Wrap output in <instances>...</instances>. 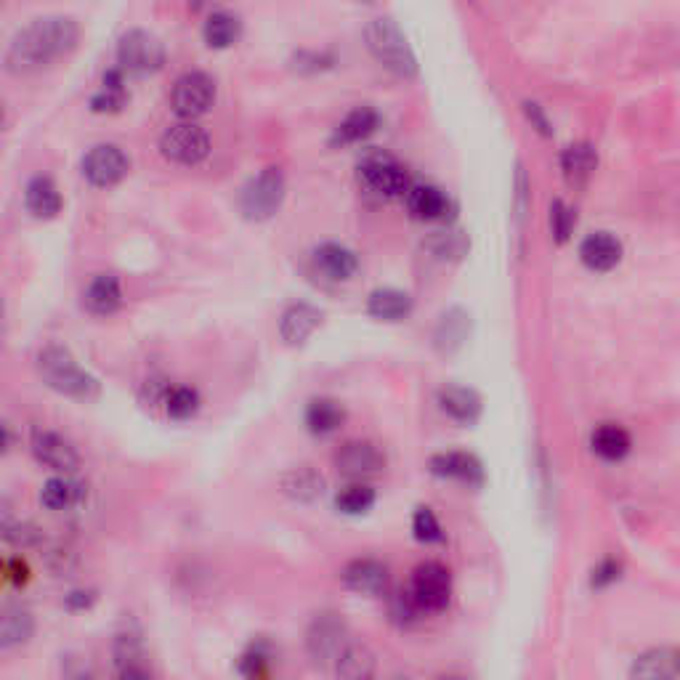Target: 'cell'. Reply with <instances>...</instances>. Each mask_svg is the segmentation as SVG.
I'll return each instance as SVG.
<instances>
[{
	"label": "cell",
	"mask_w": 680,
	"mask_h": 680,
	"mask_svg": "<svg viewBox=\"0 0 680 680\" xmlns=\"http://www.w3.org/2000/svg\"><path fill=\"white\" fill-rule=\"evenodd\" d=\"M83 500V484L70 476H56L40 489V503L48 510H70Z\"/></svg>",
	"instance_id": "obj_29"
},
{
	"label": "cell",
	"mask_w": 680,
	"mask_h": 680,
	"mask_svg": "<svg viewBox=\"0 0 680 680\" xmlns=\"http://www.w3.org/2000/svg\"><path fill=\"white\" fill-rule=\"evenodd\" d=\"M590 447H593L595 455L603 457V460L617 463V460L627 457V452L633 447V441H630V433H627L622 425L606 423L601 425V428H595L593 439H590Z\"/></svg>",
	"instance_id": "obj_27"
},
{
	"label": "cell",
	"mask_w": 680,
	"mask_h": 680,
	"mask_svg": "<svg viewBox=\"0 0 680 680\" xmlns=\"http://www.w3.org/2000/svg\"><path fill=\"white\" fill-rule=\"evenodd\" d=\"M564 173L569 178V184L580 186L588 181V176L595 170V152L590 144H572L566 147L564 157H561Z\"/></svg>",
	"instance_id": "obj_33"
},
{
	"label": "cell",
	"mask_w": 680,
	"mask_h": 680,
	"mask_svg": "<svg viewBox=\"0 0 680 680\" xmlns=\"http://www.w3.org/2000/svg\"><path fill=\"white\" fill-rule=\"evenodd\" d=\"M165 62L163 43L147 30L125 32L117 43V64L120 70L131 75H149L157 72Z\"/></svg>",
	"instance_id": "obj_7"
},
{
	"label": "cell",
	"mask_w": 680,
	"mask_h": 680,
	"mask_svg": "<svg viewBox=\"0 0 680 680\" xmlns=\"http://www.w3.org/2000/svg\"><path fill=\"white\" fill-rule=\"evenodd\" d=\"M582 263L593 271H609L614 269L622 258V245L614 234L609 232H593L588 234L580 245Z\"/></svg>",
	"instance_id": "obj_18"
},
{
	"label": "cell",
	"mask_w": 680,
	"mask_h": 680,
	"mask_svg": "<svg viewBox=\"0 0 680 680\" xmlns=\"http://www.w3.org/2000/svg\"><path fill=\"white\" fill-rule=\"evenodd\" d=\"M3 534H6V540L11 545H16V548H35V545L43 542V532L32 524H6L3 526Z\"/></svg>",
	"instance_id": "obj_39"
},
{
	"label": "cell",
	"mask_w": 680,
	"mask_h": 680,
	"mask_svg": "<svg viewBox=\"0 0 680 680\" xmlns=\"http://www.w3.org/2000/svg\"><path fill=\"white\" fill-rule=\"evenodd\" d=\"M32 455H35L40 465H46V468L59 473H72L80 465L78 449L56 431L32 433Z\"/></svg>",
	"instance_id": "obj_12"
},
{
	"label": "cell",
	"mask_w": 680,
	"mask_h": 680,
	"mask_svg": "<svg viewBox=\"0 0 680 680\" xmlns=\"http://www.w3.org/2000/svg\"><path fill=\"white\" fill-rule=\"evenodd\" d=\"M24 205L35 218H54L62 210V194L51 178L35 176L24 189Z\"/></svg>",
	"instance_id": "obj_23"
},
{
	"label": "cell",
	"mask_w": 680,
	"mask_h": 680,
	"mask_svg": "<svg viewBox=\"0 0 680 680\" xmlns=\"http://www.w3.org/2000/svg\"><path fill=\"white\" fill-rule=\"evenodd\" d=\"M279 484H282V492L287 497L298 500V503H311V500L325 495V476L314 471V468H309V465L287 471Z\"/></svg>",
	"instance_id": "obj_25"
},
{
	"label": "cell",
	"mask_w": 680,
	"mask_h": 680,
	"mask_svg": "<svg viewBox=\"0 0 680 680\" xmlns=\"http://www.w3.org/2000/svg\"><path fill=\"white\" fill-rule=\"evenodd\" d=\"M367 46H370L372 54L378 56V62H383L388 70H394L402 78H412L418 70L407 40L391 19H375L367 27Z\"/></svg>",
	"instance_id": "obj_3"
},
{
	"label": "cell",
	"mask_w": 680,
	"mask_h": 680,
	"mask_svg": "<svg viewBox=\"0 0 680 680\" xmlns=\"http://www.w3.org/2000/svg\"><path fill=\"white\" fill-rule=\"evenodd\" d=\"M80 168H83V176L88 178L93 186L107 189V186H115L123 181L128 168H131V163H128V157H125L123 149L115 147V144H99V147H93L91 152L83 157V165H80Z\"/></svg>",
	"instance_id": "obj_11"
},
{
	"label": "cell",
	"mask_w": 680,
	"mask_h": 680,
	"mask_svg": "<svg viewBox=\"0 0 680 680\" xmlns=\"http://www.w3.org/2000/svg\"><path fill=\"white\" fill-rule=\"evenodd\" d=\"M346 646V625L335 614H319L311 622L309 635H306V649L317 665H330V662L335 665V659L340 657V651Z\"/></svg>",
	"instance_id": "obj_10"
},
{
	"label": "cell",
	"mask_w": 680,
	"mask_h": 680,
	"mask_svg": "<svg viewBox=\"0 0 680 680\" xmlns=\"http://www.w3.org/2000/svg\"><path fill=\"white\" fill-rule=\"evenodd\" d=\"M372 505H375V489L367 487V484H348L335 497V508L346 516H362Z\"/></svg>",
	"instance_id": "obj_35"
},
{
	"label": "cell",
	"mask_w": 680,
	"mask_h": 680,
	"mask_svg": "<svg viewBox=\"0 0 680 680\" xmlns=\"http://www.w3.org/2000/svg\"><path fill=\"white\" fill-rule=\"evenodd\" d=\"M160 149H163V155L168 157V160H173V163L197 165L208 157L210 139L200 125L178 123L165 131L163 141H160Z\"/></svg>",
	"instance_id": "obj_9"
},
{
	"label": "cell",
	"mask_w": 680,
	"mask_h": 680,
	"mask_svg": "<svg viewBox=\"0 0 680 680\" xmlns=\"http://www.w3.org/2000/svg\"><path fill=\"white\" fill-rule=\"evenodd\" d=\"M439 680H471V678H465V675H444V678Z\"/></svg>",
	"instance_id": "obj_46"
},
{
	"label": "cell",
	"mask_w": 680,
	"mask_h": 680,
	"mask_svg": "<svg viewBox=\"0 0 680 680\" xmlns=\"http://www.w3.org/2000/svg\"><path fill=\"white\" fill-rule=\"evenodd\" d=\"M404 200H407V210L418 221H439L449 210L447 194L431 184H412Z\"/></svg>",
	"instance_id": "obj_22"
},
{
	"label": "cell",
	"mask_w": 680,
	"mask_h": 680,
	"mask_svg": "<svg viewBox=\"0 0 680 680\" xmlns=\"http://www.w3.org/2000/svg\"><path fill=\"white\" fill-rule=\"evenodd\" d=\"M367 311L370 317L383 319V322H399L412 311V298L402 290H394V287H383V290H375L367 301Z\"/></svg>",
	"instance_id": "obj_28"
},
{
	"label": "cell",
	"mask_w": 680,
	"mask_h": 680,
	"mask_svg": "<svg viewBox=\"0 0 680 680\" xmlns=\"http://www.w3.org/2000/svg\"><path fill=\"white\" fill-rule=\"evenodd\" d=\"M322 325V311L311 303H295L282 314L279 322V335L287 346H301L303 340L309 338L317 327Z\"/></svg>",
	"instance_id": "obj_17"
},
{
	"label": "cell",
	"mask_w": 680,
	"mask_h": 680,
	"mask_svg": "<svg viewBox=\"0 0 680 680\" xmlns=\"http://www.w3.org/2000/svg\"><path fill=\"white\" fill-rule=\"evenodd\" d=\"M619 580V564L617 561H603L598 569L593 572V588H606V585H611V582Z\"/></svg>",
	"instance_id": "obj_41"
},
{
	"label": "cell",
	"mask_w": 680,
	"mask_h": 680,
	"mask_svg": "<svg viewBox=\"0 0 680 680\" xmlns=\"http://www.w3.org/2000/svg\"><path fill=\"white\" fill-rule=\"evenodd\" d=\"M123 680H152V678L144 673V667H133V670H125Z\"/></svg>",
	"instance_id": "obj_45"
},
{
	"label": "cell",
	"mask_w": 680,
	"mask_h": 680,
	"mask_svg": "<svg viewBox=\"0 0 680 680\" xmlns=\"http://www.w3.org/2000/svg\"><path fill=\"white\" fill-rule=\"evenodd\" d=\"M431 473L441 479L460 481L468 487H481L484 484V465L468 452H441L431 457Z\"/></svg>",
	"instance_id": "obj_14"
},
{
	"label": "cell",
	"mask_w": 680,
	"mask_h": 680,
	"mask_svg": "<svg viewBox=\"0 0 680 680\" xmlns=\"http://www.w3.org/2000/svg\"><path fill=\"white\" fill-rule=\"evenodd\" d=\"M407 595L420 614H436V611L447 609L452 601V577H449L447 566H441L439 561L420 564L412 574Z\"/></svg>",
	"instance_id": "obj_4"
},
{
	"label": "cell",
	"mask_w": 680,
	"mask_h": 680,
	"mask_svg": "<svg viewBox=\"0 0 680 680\" xmlns=\"http://www.w3.org/2000/svg\"><path fill=\"white\" fill-rule=\"evenodd\" d=\"M680 675V651L675 649H651L635 659L630 667V680H678Z\"/></svg>",
	"instance_id": "obj_16"
},
{
	"label": "cell",
	"mask_w": 680,
	"mask_h": 680,
	"mask_svg": "<svg viewBox=\"0 0 680 680\" xmlns=\"http://www.w3.org/2000/svg\"><path fill=\"white\" fill-rule=\"evenodd\" d=\"M213 99H216V83H213V78L205 75V72H186L173 85L170 104H173V112L178 117L194 120V117L205 115L213 107Z\"/></svg>",
	"instance_id": "obj_8"
},
{
	"label": "cell",
	"mask_w": 680,
	"mask_h": 680,
	"mask_svg": "<svg viewBox=\"0 0 680 680\" xmlns=\"http://www.w3.org/2000/svg\"><path fill=\"white\" fill-rule=\"evenodd\" d=\"M314 266H317L327 279H335V282H343V279L354 277L356 261L354 250H348L346 245H338V242H325L314 250Z\"/></svg>",
	"instance_id": "obj_19"
},
{
	"label": "cell",
	"mask_w": 680,
	"mask_h": 680,
	"mask_svg": "<svg viewBox=\"0 0 680 680\" xmlns=\"http://www.w3.org/2000/svg\"><path fill=\"white\" fill-rule=\"evenodd\" d=\"M125 88L123 85H101L99 93H93L91 109L93 112H120L125 104Z\"/></svg>",
	"instance_id": "obj_38"
},
{
	"label": "cell",
	"mask_w": 680,
	"mask_h": 680,
	"mask_svg": "<svg viewBox=\"0 0 680 680\" xmlns=\"http://www.w3.org/2000/svg\"><path fill=\"white\" fill-rule=\"evenodd\" d=\"M550 226H553V234H556L558 242L569 240V234L574 229V213L566 202H553V208H550Z\"/></svg>",
	"instance_id": "obj_40"
},
{
	"label": "cell",
	"mask_w": 680,
	"mask_h": 680,
	"mask_svg": "<svg viewBox=\"0 0 680 680\" xmlns=\"http://www.w3.org/2000/svg\"><path fill=\"white\" fill-rule=\"evenodd\" d=\"M85 309L91 314H99V317H107V314H115L123 303V290H120V282L112 274H99L93 279L88 290L83 295Z\"/></svg>",
	"instance_id": "obj_24"
},
{
	"label": "cell",
	"mask_w": 680,
	"mask_h": 680,
	"mask_svg": "<svg viewBox=\"0 0 680 680\" xmlns=\"http://www.w3.org/2000/svg\"><path fill=\"white\" fill-rule=\"evenodd\" d=\"M282 200H285V176L279 168H266L250 178V184L242 189L240 208L250 221H266L277 213Z\"/></svg>",
	"instance_id": "obj_5"
},
{
	"label": "cell",
	"mask_w": 680,
	"mask_h": 680,
	"mask_svg": "<svg viewBox=\"0 0 680 680\" xmlns=\"http://www.w3.org/2000/svg\"><path fill=\"white\" fill-rule=\"evenodd\" d=\"M38 372L40 378L46 380L48 386L67 394L72 399H83L91 402L99 396V380L93 378L91 372H85L75 356L62 346H46L38 354Z\"/></svg>",
	"instance_id": "obj_2"
},
{
	"label": "cell",
	"mask_w": 680,
	"mask_h": 680,
	"mask_svg": "<svg viewBox=\"0 0 680 680\" xmlns=\"http://www.w3.org/2000/svg\"><path fill=\"white\" fill-rule=\"evenodd\" d=\"M269 659L271 654L263 646H253L240 662L242 675L248 680H269Z\"/></svg>",
	"instance_id": "obj_37"
},
{
	"label": "cell",
	"mask_w": 680,
	"mask_h": 680,
	"mask_svg": "<svg viewBox=\"0 0 680 680\" xmlns=\"http://www.w3.org/2000/svg\"><path fill=\"white\" fill-rule=\"evenodd\" d=\"M524 107H526V115H529V120H532V123L537 125L542 133H550L548 120H545V115L540 112V107H537V104H532V101H529V104H524Z\"/></svg>",
	"instance_id": "obj_44"
},
{
	"label": "cell",
	"mask_w": 680,
	"mask_h": 680,
	"mask_svg": "<svg viewBox=\"0 0 680 680\" xmlns=\"http://www.w3.org/2000/svg\"><path fill=\"white\" fill-rule=\"evenodd\" d=\"M240 19L229 11H213L202 24V38L210 48H229L240 38Z\"/></svg>",
	"instance_id": "obj_30"
},
{
	"label": "cell",
	"mask_w": 680,
	"mask_h": 680,
	"mask_svg": "<svg viewBox=\"0 0 680 680\" xmlns=\"http://www.w3.org/2000/svg\"><path fill=\"white\" fill-rule=\"evenodd\" d=\"M343 420H346V410L335 399H314L306 410V425L317 436L335 433L343 425Z\"/></svg>",
	"instance_id": "obj_31"
},
{
	"label": "cell",
	"mask_w": 680,
	"mask_h": 680,
	"mask_svg": "<svg viewBox=\"0 0 680 680\" xmlns=\"http://www.w3.org/2000/svg\"><path fill=\"white\" fill-rule=\"evenodd\" d=\"M35 622H32L30 611L24 609H6L3 611V625H0V646L3 649H14L22 643L30 641Z\"/></svg>",
	"instance_id": "obj_32"
},
{
	"label": "cell",
	"mask_w": 680,
	"mask_h": 680,
	"mask_svg": "<svg viewBox=\"0 0 680 680\" xmlns=\"http://www.w3.org/2000/svg\"><path fill=\"white\" fill-rule=\"evenodd\" d=\"M359 181L364 189H370L378 197H407L410 192V176L391 155L372 152L359 163Z\"/></svg>",
	"instance_id": "obj_6"
},
{
	"label": "cell",
	"mask_w": 680,
	"mask_h": 680,
	"mask_svg": "<svg viewBox=\"0 0 680 680\" xmlns=\"http://www.w3.org/2000/svg\"><path fill=\"white\" fill-rule=\"evenodd\" d=\"M165 412L173 420H189L200 410V394L192 386H176L165 391Z\"/></svg>",
	"instance_id": "obj_34"
},
{
	"label": "cell",
	"mask_w": 680,
	"mask_h": 680,
	"mask_svg": "<svg viewBox=\"0 0 680 680\" xmlns=\"http://www.w3.org/2000/svg\"><path fill=\"white\" fill-rule=\"evenodd\" d=\"M378 670V659L362 643H348L335 659V678L338 680H372Z\"/></svg>",
	"instance_id": "obj_21"
},
{
	"label": "cell",
	"mask_w": 680,
	"mask_h": 680,
	"mask_svg": "<svg viewBox=\"0 0 680 680\" xmlns=\"http://www.w3.org/2000/svg\"><path fill=\"white\" fill-rule=\"evenodd\" d=\"M6 572H8V580L14 582V585H24V582L30 580V569H27L22 561H8Z\"/></svg>",
	"instance_id": "obj_43"
},
{
	"label": "cell",
	"mask_w": 680,
	"mask_h": 680,
	"mask_svg": "<svg viewBox=\"0 0 680 680\" xmlns=\"http://www.w3.org/2000/svg\"><path fill=\"white\" fill-rule=\"evenodd\" d=\"M439 407L457 423L471 425L481 415V396L473 388L447 386L439 391Z\"/></svg>",
	"instance_id": "obj_20"
},
{
	"label": "cell",
	"mask_w": 680,
	"mask_h": 680,
	"mask_svg": "<svg viewBox=\"0 0 680 680\" xmlns=\"http://www.w3.org/2000/svg\"><path fill=\"white\" fill-rule=\"evenodd\" d=\"M96 601V595L91 593V590H72L67 598H64V603H67V609L72 611H80V609H88L91 603Z\"/></svg>",
	"instance_id": "obj_42"
},
{
	"label": "cell",
	"mask_w": 680,
	"mask_h": 680,
	"mask_svg": "<svg viewBox=\"0 0 680 680\" xmlns=\"http://www.w3.org/2000/svg\"><path fill=\"white\" fill-rule=\"evenodd\" d=\"M380 115L372 107H356L351 109L333 133V144H356L367 136L378 131Z\"/></svg>",
	"instance_id": "obj_26"
},
{
	"label": "cell",
	"mask_w": 680,
	"mask_h": 680,
	"mask_svg": "<svg viewBox=\"0 0 680 680\" xmlns=\"http://www.w3.org/2000/svg\"><path fill=\"white\" fill-rule=\"evenodd\" d=\"M80 27L70 16H46L16 32L6 51V70L14 75H32L72 54L78 46Z\"/></svg>",
	"instance_id": "obj_1"
},
{
	"label": "cell",
	"mask_w": 680,
	"mask_h": 680,
	"mask_svg": "<svg viewBox=\"0 0 680 680\" xmlns=\"http://www.w3.org/2000/svg\"><path fill=\"white\" fill-rule=\"evenodd\" d=\"M340 577L348 590L362 595H383L388 588V569L375 558H356Z\"/></svg>",
	"instance_id": "obj_15"
},
{
	"label": "cell",
	"mask_w": 680,
	"mask_h": 680,
	"mask_svg": "<svg viewBox=\"0 0 680 680\" xmlns=\"http://www.w3.org/2000/svg\"><path fill=\"white\" fill-rule=\"evenodd\" d=\"M383 455L370 441H348L335 452V468L348 479H367L383 471Z\"/></svg>",
	"instance_id": "obj_13"
},
{
	"label": "cell",
	"mask_w": 680,
	"mask_h": 680,
	"mask_svg": "<svg viewBox=\"0 0 680 680\" xmlns=\"http://www.w3.org/2000/svg\"><path fill=\"white\" fill-rule=\"evenodd\" d=\"M412 532H415V540L425 542V545H433V542L444 540L439 518L433 516L431 508H418L415 518H412Z\"/></svg>",
	"instance_id": "obj_36"
}]
</instances>
